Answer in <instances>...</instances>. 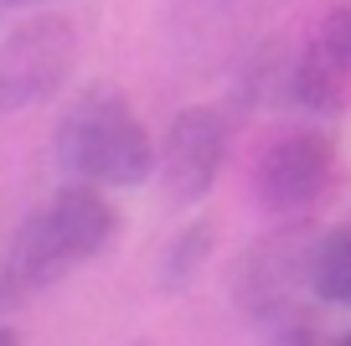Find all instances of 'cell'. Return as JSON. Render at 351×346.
<instances>
[{"mask_svg":"<svg viewBox=\"0 0 351 346\" xmlns=\"http://www.w3.org/2000/svg\"><path fill=\"white\" fill-rule=\"evenodd\" d=\"M336 186V145L320 130H285L253 161V196L269 217L300 222Z\"/></svg>","mask_w":351,"mask_h":346,"instance_id":"cell-4","label":"cell"},{"mask_svg":"<svg viewBox=\"0 0 351 346\" xmlns=\"http://www.w3.org/2000/svg\"><path fill=\"white\" fill-rule=\"evenodd\" d=\"M119 233V212L104 196V186L93 181H67L52 202H42L21 227H16L11 249H5V284L16 300L52 290L57 279H67L73 269H83L88 259H99Z\"/></svg>","mask_w":351,"mask_h":346,"instance_id":"cell-1","label":"cell"},{"mask_svg":"<svg viewBox=\"0 0 351 346\" xmlns=\"http://www.w3.org/2000/svg\"><path fill=\"white\" fill-rule=\"evenodd\" d=\"M305 264H310L305 227H279V233L258 238L232 264V305L279 341H305L310 321L300 315V290H310Z\"/></svg>","mask_w":351,"mask_h":346,"instance_id":"cell-3","label":"cell"},{"mask_svg":"<svg viewBox=\"0 0 351 346\" xmlns=\"http://www.w3.org/2000/svg\"><path fill=\"white\" fill-rule=\"evenodd\" d=\"M212 243H217V227L207 222V217H197V222H186L181 233L171 238V249H165L160 259V290L165 295H181L191 279H197V269L207 264Z\"/></svg>","mask_w":351,"mask_h":346,"instance_id":"cell-9","label":"cell"},{"mask_svg":"<svg viewBox=\"0 0 351 346\" xmlns=\"http://www.w3.org/2000/svg\"><path fill=\"white\" fill-rule=\"evenodd\" d=\"M346 83H351V73L336 62V57H326L315 42L300 52L295 73H289V93H295L305 108H315V114H336V108H346Z\"/></svg>","mask_w":351,"mask_h":346,"instance_id":"cell-8","label":"cell"},{"mask_svg":"<svg viewBox=\"0 0 351 346\" xmlns=\"http://www.w3.org/2000/svg\"><path fill=\"white\" fill-rule=\"evenodd\" d=\"M228 140L232 124L222 108L212 104H191L165 124L160 140V186L171 196V207H197L202 196L217 186L222 161H228Z\"/></svg>","mask_w":351,"mask_h":346,"instance_id":"cell-6","label":"cell"},{"mask_svg":"<svg viewBox=\"0 0 351 346\" xmlns=\"http://www.w3.org/2000/svg\"><path fill=\"white\" fill-rule=\"evenodd\" d=\"M5 11H21V5H52V0H0Z\"/></svg>","mask_w":351,"mask_h":346,"instance_id":"cell-12","label":"cell"},{"mask_svg":"<svg viewBox=\"0 0 351 346\" xmlns=\"http://www.w3.org/2000/svg\"><path fill=\"white\" fill-rule=\"evenodd\" d=\"M77 67V32L67 16H26L0 42V114L47 104Z\"/></svg>","mask_w":351,"mask_h":346,"instance_id":"cell-5","label":"cell"},{"mask_svg":"<svg viewBox=\"0 0 351 346\" xmlns=\"http://www.w3.org/2000/svg\"><path fill=\"white\" fill-rule=\"evenodd\" d=\"M315 47L351 73V5H330L326 11V21L315 26Z\"/></svg>","mask_w":351,"mask_h":346,"instance_id":"cell-10","label":"cell"},{"mask_svg":"<svg viewBox=\"0 0 351 346\" xmlns=\"http://www.w3.org/2000/svg\"><path fill=\"white\" fill-rule=\"evenodd\" d=\"M341 341H346V346H351V331H341Z\"/></svg>","mask_w":351,"mask_h":346,"instance_id":"cell-13","label":"cell"},{"mask_svg":"<svg viewBox=\"0 0 351 346\" xmlns=\"http://www.w3.org/2000/svg\"><path fill=\"white\" fill-rule=\"evenodd\" d=\"M11 305H21V300H16V295H11V284H5V274H0V315L11 310Z\"/></svg>","mask_w":351,"mask_h":346,"instance_id":"cell-11","label":"cell"},{"mask_svg":"<svg viewBox=\"0 0 351 346\" xmlns=\"http://www.w3.org/2000/svg\"><path fill=\"white\" fill-rule=\"evenodd\" d=\"M57 165L73 181H93V186H145L155 176V145L145 119L130 108V98L109 83H93L62 108L52 135Z\"/></svg>","mask_w":351,"mask_h":346,"instance_id":"cell-2","label":"cell"},{"mask_svg":"<svg viewBox=\"0 0 351 346\" xmlns=\"http://www.w3.org/2000/svg\"><path fill=\"white\" fill-rule=\"evenodd\" d=\"M305 279H310V295H315L320 305L351 310V222L330 227L326 238L310 243Z\"/></svg>","mask_w":351,"mask_h":346,"instance_id":"cell-7","label":"cell"}]
</instances>
